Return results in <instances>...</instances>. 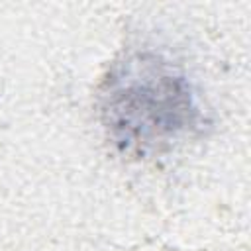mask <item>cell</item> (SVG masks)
I'll use <instances>...</instances> for the list:
<instances>
[{
	"label": "cell",
	"instance_id": "6da1fadb",
	"mask_svg": "<svg viewBox=\"0 0 251 251\" xmlns=\"http://www.w3.org/2000/svg\"><path fill=\"white\" fill-rule=\"evenodd\" d=\"M104 118L126 149H149L173 139L196 120L188 82L159 57H133L108 82Z\"/></svg>",
	"mask_w": 251,
	"mask_h": 251
}]
</instances>
